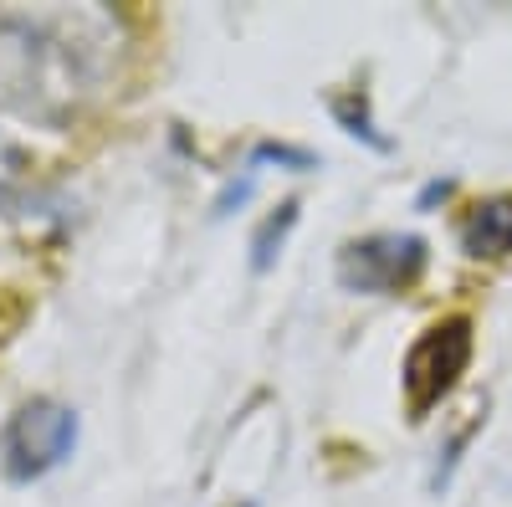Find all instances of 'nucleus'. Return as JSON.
I'll use <instances>...</instances> for the list:
<instances>
[{
  "label": "nucleus",
  "instance_id": "1",
  "mask_svg": "<svg viewBox=\"0 0 512 507\" xmlns=\"http://www.w3.org/2000/svg\"><path fill=\"white\" fill-rule=\"evenodd\" d=\"M466 364H472V318H441L431 323L405 354V405L410 415H425L436 410L441 395L456 385V379L466 374Z\"/></svg>",
  "mask_w": 512,
  "mask_h": 507
},
{
  "label": "nucleus",
  "instance_id": "2",
  "mask_svg": "<svg viewBox=\"0 0 512 507\" xmlns=\"http://www.w3.org/2000/svg\"><path fill=\"white\" fill-rule=\"evenodd\" d=\"M77 446V415L57 400H31L11 415L6 436H0V456H6V472L16 482L47 477L52 467L72 456Z\"/></svg>",
  "mask_w": 512,
  "mask_h": 507
},
{
  "label": "nucleus",
  "instance_id": "3",
  "mask_svg": "<svg viewBox=\"0 0 512 507\" xmlns=\"http://www.w3.org/2000/svg\"><path fill=\"white\" fill-rule=\"evenodd\" d=\"M420 272H425V241L420 236L384 231V236L349 241L338 251V282L349 292H400Z\"/></svg>",
  "mask_w": 512,
  "mask_h": 507
},
{
  "label": "nucleus",
  "instance_id": "4",
  "mask_svg": "<svg viewBox=\"0 0 512 507\" xmlns=\"http://www.w3.org/2000/svg\"><path fill=\"white\" fill-rule=\"evenodd\" d=\"M461 246L472 257H512V195H492L472 205V216L461 221Z\"/></svg>",
  "mask_w": 512,
  "mask_h": 507
},
{
  "label": "nucleus",
  "instance_id": "5",
  "mask_svg": "<svg viewBox=\"0 0 512 507\" xmlns=\"http://www.w3.org/2000/svg\"><path fill=\"white\" fill-rule=\"evenodd\" d=\"M297 226V200H287V205H277V216H267V226L256 231V241H251V251H256V272H267L272 267V257L282 251V241H287V231Z\"/></svg>",
  "mask_w": 512,
  "mask_h": 507
},
{
  "label": "nucleus",
  "instance_id": "6",
  "mask_svg": "<svg viewBox=\"0 0 512 507\" xmlns=\"http://www.w3.org/2000/svg\"><path fill=\"white\" fill-rule=\"evenodd\" d=\"M333 113L344 118V129H349V134H364V139H369L374 149H390V139H384V134H374V123H369L364 103L354 108V98H338V103H333Z\"/></svg>",
  "mask_w": 512,
  "mask_h": 507
}]
</instances>
